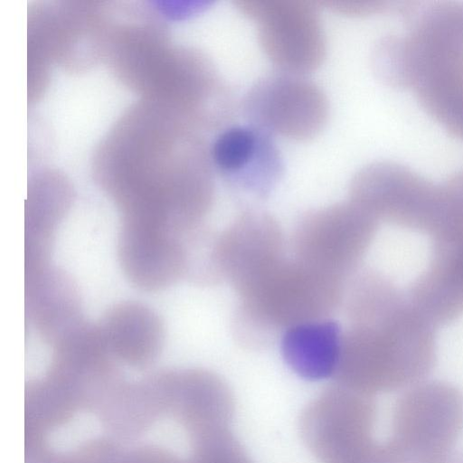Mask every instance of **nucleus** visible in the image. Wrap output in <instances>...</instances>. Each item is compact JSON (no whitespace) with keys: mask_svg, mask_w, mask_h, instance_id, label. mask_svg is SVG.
I'll return each mask as SVG.
<instances>
[{"mask_svg":"<svg viewBox=\"0 0 463 463\" xmlns=\"http://www.w3.org/2000/svg\"><path fill=\"white\" fill-rule=\"evenodd\" d=\"M344 291L343 279L284 257L239 296L236 335L247 345L266 344L277 330L327 318Z\"/></svg>","mask_w":463,"mask_h":463,"instance_id":"3","label":"nucleus"},{"mask_svg":"<svg viewBox=\"0 0 463 463\" xmlns=\"http://www.w3.org/2000/svg\"><path fill=\"white\" fill-rule=\"evenodd\" d=\"M241 108L250 125L296 141L317 137L329 114L327 97L316 82L283 71L257 80L247 91Z\"/></svg>","mask_w":463,"mask_h":463,"instance_id":"9","label":"nucleus"},{"mask_svg":"<svg viewBox=\"0 0 463 463\" xmlns=\"http://www.w3.org/2000/svg\"><path fill=\"white\" fill-rule=\"evenodd\" d=\"M237 9L257 25L258 41L280 71L305 75L326 55L319 4L304 0H235Z\"/></svg>","mask_w":463,"mask_h":463,"instance_id":"7","label":"nucleus"},{"mask_svg":"<svg viewBox=\"0 0 463 463\" xmlns=\"http://www.w3.org/2000/svg\"><path fill=\"white\" fill-rule=\"evenodd\" d=\"M117 254L126 279L143 291L165 289L188 275L186 239L120 226Z\"/></svg>","mask_w":463,"mask_h":463,"instance_id":"14","label":"nucleus"},{"mask_svg":"<svg viewBox=\"0 0 463 463\" xmlns=\"http://www.w3.org/2000/svg\"><path fill=\"white\" fill-rule=\"evenodd\" d=\"M213 166L238 195L263 200L284 173V162L272 137L253 126L226 127L210 151Z\"/></svg>","mask_w":463,"mask_h":463,"instance_id":"12","label":"nucleus"},{"mask_svg":"<svg viewBox=\"0 0 463 463\" xmlns=\"http://www.w3.org/2000/svg\"><path fill=\"white\" fill-rule=\"evenodd\" d=\"M284 257L281 228L272 215L263 211L243 212L215 237L216 270L238 296Z\"/></svg>","mask_w":463,"mask_h":463,"instance_id":"11","label":"nucleus"},{"mask_svg":"<svg viewBox=\"0 0 463 463\" xmlns=\"http://www.w3.org/2000/svg\"><path fill=\"white\" fill-rule=\"evenodd\" d=\"M335 13L348 16H364L385 12L390 3L380 0H326L318 2Z\"/></svg>","mask_w":463,"mask_h":463,"instance_id":"23","label":"nucleus"},{"mask_svg":"<svg viewBox=\"0 0 463 463\" xmlns=\"http://www.w3.org/2000/svg\"><path fill=\"white\" fill-rule=\"evenodd\" d=\"M379 222L352 201L307 212L293 232L294 257L321 271L351 277L370 247Z\"/></svg>","mask_w":463,"mask_h":463,"instance_id":"8","label":"nucleus"},{"mask_svg":"<svg viewBox=\"0 0 463 463\" xmlns=\"http://www.w3.org/2000/svg\"><path fill=\"white\" fill-rule=\"evenodd\" d=\"M97 326L111 356L128 366L146 368L163 349V321L142 303H117L105 312Z\"/></svg>","mask_w":463,"mask_h":463,"instance_id":"17","label":"nucleus"},{"mask_svg":"<svg viewBox=\"0 0 463 463\" xmlns=\"http://www.w3.org/2000/svg\"><path fill=\"white\" fill-rule=\"evenodd\" d=\"M80 411L74 401L45 375L29 381L24 391V445L46 441L47 434Z\"/></svg>","mask_w":463,"mask_h":463,"instance_id":"20","label":"nucleus"},{"mask_svg":"<svg viewBox=\"0 0 463 463\" xmlns=\"http://www.w3.org/2000/svg\"><path fill=\"white\" fill-rule=\"evenodd\" d=\"M121 463H185L171 451L156 445H140L125 451Z\"/></svg>","mask_w":463,"mask_h":463,"instance_id":"24","label":"nucleus"},{"mask_svg":"<svg viewBox=\"0 0 463 463\" xmlns=\"http://www.w3.org/2000/svg\"><path fill=\"white\" fill-rule=\"evenodd\" d=\"M95 417L109 437L131 440L167 417L166 404L156 372L137 381L123 379L105 398Z\"/></svg>","mask_w":463,"mask_h":463,"instance_id":"18","label":"nucleus"},{"mask_svg":"<svg viewBox=\"0 0 463 463\" xmlns=\"http://www.w3.org/2000/svg\"><path fill=\"white\" fill-rule=\"evenodd\" d=\"M26 321L52 346L84 320L77 285L51 264L24 275Z\"/></svg>","mask_w":463,"mask_h":463,"instance_id":"16","label":"nucleus"},{"mask_svg":"<svg viewBox=\"0 0 463 463\" xmlns=\"http://www.w3.org/2000/svg\"><path fill=\"white\" fill-rule=\"evenodd\" d=\"M462 430L461 392L444 382H420L398 399L385 442L394 463H449Z\"/></svg>","mask_w":463,"mask_h":463,"instance_id":"4","label":"nucleus"},{"mask_svg":"<svg viewBox=\"0 0 463 463\" xmlns=\"http://www.w3.org/2000/svg\"><path fill=\"white\" fill-rule=\"evenodd\" d=\"M399 35V89L414 92L422 108L463 139V24L452 7L431 5L407 20Z\"/></svg>","mask_w":463,"mask_h":463,"instance_id":"2","label":"nucleus"},{"mask_svg":"<svg viewBox=\"0 0 463 463\" xmlns=\"http://www.w3.org/2000/svg\"><path fill=\"white\" fill-rule=\"evenodd\" d=\"M350 201L378 222L439 235L446 221V194L442 184L432 182L411 168L392 161L370 163L353 176Z\"/></svg>","mask_w":463,"mask_h":463,"instance_id":"6","label":"nucleus"},{"mask_svg":"<svg viewBox=\"0 0 463 463\" xmlns=\"http://www.w3.org/2000/svg\"><path fill=\"white\" fill-rule=\"evenodd\" d=\"M435 328L407 296L350 324L342 336L336 384L373 397L422 382L435 364Z\"/></svg>","mask_w":463,"mask_h":463,"instance_id":"1","label":"nucleus"},{"mask_svg":"<svg viewBox=\"0 0 463 463\" xmlns=\"http://www.w3.org/2000/svg\"><path fill=\"white\" fill-rule=\"evenodd\" d=\"M189 441L191 452L185 463H254L230 428Z\"/></svg>","mask_w":463,"mask_h":463,"instance_id":"22","label":"nucleus"},{"mask_svg":"<svg viewBox=\"0 0 463 463\" xmlns=\"http://www.w3.org/2000/svg\"><path fill=\"white\" fill-rule=\"evenodd\" d=\"M158 374L167 417L184 428L189 439L230 428L234 396L220 375L203 368L165 369Z\"/></svg>","mask_w":463,"mask_h":463,"instance_id":"13","label":"nucleus"},{"mask_svg":"<svg viewBox=\"0 0 463 463\" xmlns=\"http://www.w3.org/2000/svg\"><path fill=\"white\" fill-rule=\"evenodd\" d=\"M45 376L61 387L80 411L93 414L124 379L98 326L85 321L52 345Z\"/></svg>","mask_w":463,"mask_h":463,"instance_id":"10","label":"nucleus"},{"mask_svg":"<svg viewBox=\"0 0 463 463\" xmlns=\"http://www.w3.org/2000/svg\"><path fill=\"white\" fill-rule=\"evenodd\" d=\"M343 333L339 325L323 318L293 326L284 331L281 352L299 377L319 381L335 375Z\"/></svg>","mask_w":463,"mask_h":463,"instance_id":"19","label":"nucleus"},{"mask_svg":"<svg viewBox=\"0 0 463 463\" xmlns=\"http://www.w3.org/2000/svg\"><path fill=\"white\" fill-rule=\"evenodd\" d=\"M375 420L372 396L335 383L305 407L300 436L317 463H381L384 445L373 437Z\"/></svg>","mask_w":463,"mask_h":463,"instance_id":"5","label":"nucleus"},{"mask_svg":"<svg viewBox=\"0 0 463 463\" xmlns=\"http://www.w3.org/2000/svg\"><path fill=\"white\" fill-rule=\"evenodd\" d=\"M407 297L434 327L463 314V232L432 239L430 263Z\"/></svg>","mask_w":463,"mask_h":463,"instance_id":"15","label":"nucleus"},{"mask_svg":"<svg viewBox=\"0 0 463 463\" xmlns=\"http://www.w3.org/2000/svg\"><path fill=\"white\" fill-rule=\"evenodd\" d=\"M124 452L110 437L91 439L63 452L52 450L44 442L24 447V463H121Z\"/></svg>","mask_w":463,"mask_h":463,"instance_id":"21","label":"nucleus"},{"mask_svg":"<svg viewBox=\"0 0 463 463\" xmlns=\"http://www.w3.org/2000/svg\"><path fill=\"white\" fill-rule=\"evenodd\" d=\"M449 463H463V452L453 454Z\"/></svg>","mask_w":463,"mask_h":463,"instance_id":"25","label":"nucleus"}]
</instances>
